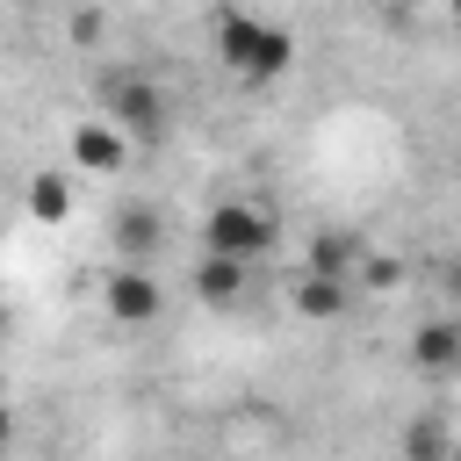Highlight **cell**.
Masks as SVG:
<instances>
[{"mask_svg":"<svg viewBox=\"0 0 461 461\" xmlns=\"http://www.w3.org/2000/svg\"><path fill=\"white\" fill-rule=\"evenodd\" d=\"M245 281H252L245 259H216V252H202V267H194V295H202L209 310H230V303L245 295Z\"/></svg>","mask_w":461,"mask_h":461,"instance_id":"obj_8","label":"cell"},{"mask_svg":"<svg viewBox=\"0 0 461 461\" xmlns=\"http://www.w3.org/2000/svg\"><path fill=\"white\" fill-rule=\"evenodd\" d=\"M454 461H461V454H454Z\"/></svg>","mask_w":461,"mask_h":461,"instance_id":"obj_14","label":"cell"},{"mask_svg":"<svg viewBox=\"0 0 461 461\" xmlns=\"http://www.w3.org/2000/svg\"><path fill=\"white\" fill-rule=\"evenodd\" d=\"M29 216L36 223H65L72 216V180L65 173H36L29 180Z\"/></svg>","mask_w":461,"mask_h":461,"instance_id":"obj_12","label":"cell"},{"mask_svg":"<svg viewBox=\"0 0 461 461\" xmlns=\"http://www.w3.org/2000/svg\"><path fill=\"white\" fill-rule=\"evenodd\" d=\"M396 447H403V461H454L461 454V439L447 432V418H411L396 432Z\"/></svg>","mask_w":461,"mask_h":461,"instance_id":"obj_11","label":"cell"},{"mask_svg":"<svg viewBox=\"0 0 461 461\" xmlns=\"http://www.w3.org/2000/svg\"><path fill=\"white\" fill-rule=\"evenodd\" d=\"M360 230H317L310 238V274H331V281H353L360 288Z\"/></svg>","mask_w":461,"mask_h":461,"instance_id":"obj_7","label":"cell"},{"mask_svg":"<svg viewBox=\"0 0 461 461\" xmlns=\"http://www.w3.org/2000/svg\"><path fill=\"white\" fill-rule=\"evenodd\" d=\"M216 50L238 79H274V72H288L295 36L281 22H259V14H216Z\"/></svg>","mask_w":461,"mask_h":461,"instance_id":"obj_1","label":"cell"},{"mask_svg":"<svg viewBox=\"0 0 461 461\" xmlns=\"http://www.w3.org/2000/svg\"><path fill=\"white\" fill-rule=\"evenodd\" d=\"M411 367L425 375H461V317H432L411 331Z\"/></svg>","mask_w":461,"mask_h":461,"instance_id":"obj_5","label":"cell"},{"mask_svg":"<svg viewBox=\"0 0 461 461\" xmlns=\"http://www.w3.org/2000/svg\"><path fill=\"white\" fill-rule=\"evenodd\" d=\"M389 281H396V259H367L360 267V288H389Z\"/></svg>","mask_w":461,"mask_h":461,"instance_id":"obj_13","label":"cell"},{"mask_svg":"<svg viewBox=\"0 0 461 461\" xmlns=\"http://www.w3.org/2000/svg\"><path fill=\"white\" fill-rule=\"evenodd\" d=\"M101 101L122 137H158V122H166V94L144 72H101Z\"/></svg>","mask_w":461,"mask_h":461,"instance_id":"obj_3","label":"cell"},{"mask_svg":"<svg viewBox=\"0 0 461 461\" xmlns=\"http://www.w3.org/2000/svg\"><path fill=\"white\" fill-rule=\"evenodd\" d=\"M108 238H115V252H130V267H137V259L158 245V209H151V202H130V209H115Z\"/></svg>","mask_w":461,"mask_h":461,"instance_id":"obj_9","label":"cell"},{"mask_svg":"<svg viewBox=\"0 0 461 461\" xmlns=\"http://www.w3.org/2000/svg\"><path fill=\"white\" fill-rule=\"evenodd\" d=\"M202 252H216V259H259V252H274V216L267 209H252V202H216L209 216H202Z\"/></svg>","mask_w":461,"mask_h":461,"instance_id":"obj_2","label":"cell"},{"mask_svg":"<svg viewBox=\"0 0 461 461\" xmlns=\"http://www.w3.org/2000/svg\"><path fill=\"white\" fill-rule=\"evenodd\" d=\"M101 303H108L115 324H151V317H158V281H151L144 267H108Z\"/></svg>","mask_w":461,"mask_h":461,"instance_id":"obj_4","label":"cell"},{"mask_svg":"<svg viewBox=\"0 0 461 461\" xmlns=\"http://www.w3.org/2000/svg\"><path fill=\"white\" fill-rule=\"evenodd\" d=\"M122 158H130V137L115 122H79L72 130V166L79 173H122Z\"/></svg>","mask_w":461,"mask_h":461,"instance_id":"obj_6","label":"cell"},{"mask_svg":"<svg viewBox=\"0 0 461 461\" xmlns=\"http://www.w3.org/2000/svg\"><path fill=\"white\" fill-rule=\"evenodd\" d=\"M346 303H353V281H331V274H310L303 267V281H295V310L303 317H346Z\"/></svg>","mask_w":461,"mask_h":461,"instance_id":"obj_10","label":"cell"}]
</instances>
